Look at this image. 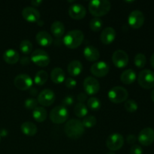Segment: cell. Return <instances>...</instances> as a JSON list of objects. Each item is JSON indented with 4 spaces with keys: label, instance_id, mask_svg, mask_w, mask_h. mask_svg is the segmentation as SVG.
<instances>
[{
    "label": "cell",
    "instance_id": "6da1fadb",
    "mask_svg": "<svg viewBox=\"0 0 154 154\" xmlns=\"http://www.w3.org/2000/svg\"><path fill=\"white\" fill-rule=\"evenodd\" d=\"M111 8V4L108 0H92L88 4L89 11L94 17L105 16L110 11Z\"/></svg>",
    "mask_w": 154,
    "mask_h": 154
},
{
    "label": "cell",
    "instance_id": "7a4b0ae2",
    "mask_svg": "<svg viewBox=\"0 0 154 154\" xmlns=\"http://www.w3.org/2000/svg\"><path fill=\"white\" fill-rule=\"evenodd\" d=\"M65 133L71 139H79L84 133L85 128L82 122L77 119H72L65 125Z\"/></svg>",
    "mask_w": 154,
    "mask_h": 154
},
{
    "label": "cell",
    "instance_id": "3957f363",
    "mask_svg": "<svg viewBox=\"0 0 154 154\" xmlns=\"http://www.w3.org/2000/svg\"><path fill=\"white\" fill-rule=\"evenodd\" d=\"M84 35L81 30L73 29L68 32L63 37V44L69 49H75L82 44Z\"/></svg>",
    "mask_w": 154,
    "mask_h": 154
},
{
    "label": "cell",
    "instance_id": "277c9868",
    "mask_svg": "<svg viewBox=\"0 0 154 154\" xmlns=\"http://www.w3.org/2000/svg\"><path fill=\"white\" fill-rule=\"evenodd\" d=\"M108 96L111 102L114 104H120L127 100L129 93L124 87L117 86L108 91Z\"/></svg>",
    "mask_w": 154,
    "mask_h": 154
},
{
    "label": "cell",
    "instance_id": "5b68a950",
    "mask_svg": "<svg viewBox=\"0 0 154 154\" xmlns=\"http://www.w3.org/2000/svg\"><path fill=\"white\" fill-rule=\"evenodd\" d=\"M69 118V111L63 105L56 106L50 112V119L55 124L64 123Z\"/></svg>",
    "mask_w": 154,
    "mask_h": 154
},
{
    "label": "cell",
    "instance_id": "8992f818",
    "mask_svg": "<svg viewBox=\"0 0 154 154\" xmlns=\"http://www.w3.org/2000/svg\"><path fill=\"white\" fill-rule=\"evenodd\" d=\"M138 84L142 88L150 90L154 87V72L150 69H144L138 76Z\"/></svg>",
    "mask_w": 154,
    "mask_h": 154
},
{
    "label": "cell",
    "instance_id": "52a82bcc",
    "mask_svg": "<svg viewBox=\"0 0 154 154\" xmlns=\"http://www.w3.org/2000/svg\"><path fill=\"white\" fill-rule=\"evenodd\" d=\"M30 60L39 67H47L51 62V58L46 51L37 49L32 53Z\"/></svg>",
    "mask_w": 154,
    "mask_h": 154
},
{
    "label": "cell",
    "instance_id": "ba28073f",
    "mask_svg": "<svg viewBox=\"0 0 154 154\" xmlns=\"http://www.w3.org/2000/svg\"><path fill=\"white\" fill-rule=\"evenodd\" d=\"M106 147L112 152L119 150L124 144L123 135L119 133H113L108 137L106 140Z\"/></svg>",
    "mask_w": 154,
    "mask_h": 154
},
{
    "label": "cell",
    "instance_id": "9c48e42d",
    "mask_svg": "<svg viewBox=\"0 0 154 154\" xmlns=\"http://www.w3.org/2000/svg\"><path fill=\"white\" fill-rule=\"evenodd\" d=\"M14 84L18 90L26 91L32 88L33 81L29 75L26 74H20L15 77L14 80Z\"/></svg>",
    "mask_w": 154,
    "mask_h": 154
},
{
    "label": "cell",
    "instance_id": "30bf717a",
    "mask_svg": "<svg viewBox=\"0 0 154 154\" xmlns=\"http://www.w3.org/2000/svg\"><path fill=\"white\" fill-rule=\"evenodd\" d=\"M84 90L85 91L86 94L90 95V96H93L99 93L100 90V84H99V81L96 78L93 77L89 76L84 79Z\"/></svg>",
    "mask_w": 154,
    "mask_h": 154
},
{
    "label": "cell",
    "instance_id": "8fae6325",
    "mask_svg": "<svg viewBox=\"0 0 154 154\" xmlns=\"http://www.w3.org/2000/svg\"><path fill=\"white\" fill-rule=\"evenodd\" d=\"M56 99L55 93L50 89H45L38 95L37 101L38 104L44 107H49L54 103Z\"/></svg>",
    "mask_w": 154,
    "mask_h": 154
},
{
    "label": "cell",
    "instance_id": "7c38bea8",
    "mask_svg": "<svg viewBox=\"0 0 154 154\" xmlns=\"http://www.w3.org/2000/svg\"><path fill=\"white\" fill-rule=\"evenodd\" d=\"M144 15L139 10H134L129 14L128 17V23L132 28L138 29L141 28L144 23Z\"/></svg>",
    "mask_w": 154,
    "mask_h": 154
},
{
    "label": "cell",
    "instance_id": "4fadbf2b",
    "mask_svg": "<svg viewBox=\"0 0 154 154\" xmlns=\"http://www.w3.org/2000/svg\"><path fill=\"white\" fill-rule=\"evenodd\" d=\"M112 62L115 67L123 69L129 63V56L126 51L123 50H117L112 55Z\"/></svg>",
    "mask_w": 154,
    "mask_h": 154
},
{
    "label": "cell",
    "instance_id": "5bb4252c",
    "mask_svg": "<svg viewBox=\"0 0 154 154\" xmlns=\"http://www.w3.org/2000/svg\"><path fill=\"white\" fill-rule=\"evenodd\" d=\"M138 140L143 146L151 145L154 141V129L150 127H146L139 132Z\"/></svg>",
    "mask_w": 154,
    "mask_h": 154
},
{
    "label": "cell",
    "instance_id": "9a60e30c",
    "mask_svg": "<svg viewBox=\"0 0 154 154\" xmlns=\"http://www.w3.org/2000/svg\"><path fill=\"white\" fill-rule=\"evenodd\" d=\"M110 70L109 66L108 63L104 61L96 62L90 67V72L92 75L97 78H102L106 76Z\"/></svg>",
    "mask_w": 154,
    "mask_h": 154
},
{
    "label": "cell",
    "instance_id": "2e32d148",
    "mask_svg": "<svg viewBox=\"0 0 154 154\" xmlns=\"http://www.w3.org/2000/svg\"><path fill=\"white\" fill-rule=\"evenodd\" d=\"M87 11H86L85 7L81 4H75L72 5L69 8V14L71 18L74 20H82L85 17Z\"/></svg>",
    "mask_w": 154,
    "mask_h": 154
},
{
    "label": "cell",
    "instance_id": "e0dca14e",
    "mask_svg": "<svg viewBox=\"0 0 154 154\" xmlns=\"http://www.w3.org/2000/svg\"><path fill=\"white\" fill-rule=\"evenodd\" d=\"M22 16L29 23H36L40 20V12L35 7H26L22 10Z\"/></svg>",
    "mask_w": 154,
    "mask_h": 154
},
{
    "label": "cell",
    "instance_id": "ac0fdd59",
    "mask_svg": "<svg viewBox=\"0 0 154 154\" xmlns=\"http://www.w3.org/2000/svg\"><path fill=\"white\" fill-rule=\"evenodd\" d=\"M116 38V31L112 27H106L101 32L100 40L104 45H110Z\"/></svg>",
    "mask_w": 154,
    "mask_h": 154
},
{
    "label": "cell",
    "instance_id": "d6986e66",
    "mask_svg": "<svg viewBox=\"0 0 154 154\" xmlns=\"http://www.w3.org/2000/svg\"><path fill=\"white\" fill-rule=\"evenodd\" d=\"M83 53L85 59L89 62H96L100 58V53L94 46L85 47Z\"/></svg>",
    "mask_w": 154,
    "mask_h": 154
},
{
    "label": "cell",
    "instance_id": "ffe728a7",
    "mask_svg": "<svg viewBox=\"0 0 154 154\" xmlns=\"http://www.w3.org/2000/svg\"><path fill=\"white\" fill-rule=\"evenodd\" d=\"M36 41L42 47H48L52 45L53 38L48 32L40 31L36 35Z\"/></svg>",
    "mask_w": 154,
    "mask_h": 154
},
{
    "label": "cell",
    "instance_id": "44dd1931",
    "mask_svg": "<svg viewBox=\"0 0 154 154\" xmlns=\"http://www.w3.org/2000/svg\"><path fill=\"white\" fill-rule=\"evenodd\" d=\"M3 60L8 64H16L20 60V54L14 49H8L3 54Z\"/></svg>",
    "mask_w": 154,
    "mask_h": 154
},
{
    "label": "cell",
    "instance_id": "7402d4cb",
    "mask_svg": "<svg viewBox=\"0 0 154 154\" xmlns=\"http://www.w3.org/2000/svg\"><path fill=\"white\" fill-rule=\"evenodd\" d=\"M68 72L72 77H76L81 75L83 71V65L78 60H72L68 66Z\"/></svg>",
    "mask_w": 154,
    "mask_h": 154
},
{
    "label": "cell",
    "instance_id": "603a6c76",
    "mask_svg": "<svg viewBox=\"0 0 154 154\" xmlns=\"http://www.w3.org/2000/svg\"><path fill=\"white\" fill-rule=\"evenodd\" d=\"M51 79L54 84H62L66 80V74L60 68H54L51 72Z\"/></svg>",
    "mask_w": 154,
    "mask_h": 154
},
{
    "label": "cell",
    "instance_id": "cb8c5ba5",
    "mask_svg": "<svg viewBox=\"0 0 154 154\" xmlns=\"http://www.w3.org/2000/svg\"><path fill=\"white\" fill-rule=\"evenodd\" d=\"M136 73L132 69H126L124 72H122L120 75V81L122 83L126 85H129L134 83L136 80Z\"/></svg>",
    "mask_w": 154,
    "mask_h": 154
},
{
    "label": "cell",
    "instance_id": "d4e9b609",
    "mask_svg": "<svg viewBox=\"0 0 154 154\" xmlns=\"http://www.w3.org/2000/svg\"><path fill=\"white\" fill-rule=\"evenodd\" d=\"M21 132L27 136H34L38 132L37 126L31 122H24L20 126Z\"/></svg>",
    "mask_w": 154,
    "mask_h": 154
},
{
    "label": "cell",
    "instance_id": "484cf974",
    "mask_svg": "<svg viewBox=\"0 0 154 154\" xmlns=\"http://www.w3.org/2000/svg\"><path fill=\"white\" fill-rule=\"evenodd\" d=\"M65 28L64 24L60 21H54L51 26V31L52 32L53 35L56 38H60L64 35Z\"/></svg>",
    "mask_w": 154,
    "mask_h": 154
},
{
    "label": "cell",
    "instance_id": "4316f807",
    "mask_svg": "<svg viewBox=\"0 0 154 154\" xmlns=\"http://www.w3.org/2000/svg\"><path fill=\"white\" fill-rule=\"evenodd\" d=\"M32 117L38 123H42L45 121L48 117L47 110L43 107H37L32 111Z\"/></svg>",
    "mask_w": 154,
    "mask_h": 154
},
{
    "label": "cell",
    "instance_id": "83f0119b",
    "mask_svg": "<svg viewBox=\"0 0 154 154\" xmlns=\"http://www.w3.org/2000/svg\"><path fill=\"white\" fill-rule=\"evenodd\" d=\"M48 72L45 70H40L35 74L34 78V82L36 85L42 86L48 81Z\"/></svg>",
    "mask_w": 154,
    "mask_h": 154
},
{
    "label": "cell",
    "instance_id": "f1b7e54d",
    "mask_svg": "<svg viewBox=\"0 0 154 154\" xmlns=\"http://www.w3.org/2000/svg\"><path fill=\"white\" fill-rule=\"evenodd\" d=\"M74 112L75 114L79 118H82V117H85L87 116L88 114V108H87V105H84V103H77L75 105V108H74Z\"/></svg>",
    "mask_w": 154,
    "mask_h": 154
},
{
    "label": "cell",
    "instance_id": "f546056e",
    "mask_svg": "<svg viewBox=\"0 0 154 154\" xmlns=\"http://www.w3.org/2000/svg\"><path fill=\"white\" fill-rule=\"evenodd\" d=\"M87 108H90L92 111H98L100 109L102 104H101L100 100L98 98L92 96L87 99Z\"/></svg>",
    "mask_w": 154,
    "mask_h": 154
},
{
    "label": "cell",
    "instance_id": "4dcf8cb0",
    "mask_svg": "<svg viewBox=\"0 0 154 154\" xmlns=\"http://www.w3.org/2000/svg\"><path fill=\"white\" fill-rule=\"evenodd\" d=\"M33 45L32 42L29 40H23L20 42V50L21 52L25 55L30 54L32 51Z\"/></svg>",
    "mask_w": 154,
    "mask_h": 154
},
{
    "label": "cell",
    "instance_id": "1f68e13d",
    "mask_svg": "<svg viewBox=\"0 0 154 154\" xmlns=\"http://www.w3.org/2000/svg\"><path fill=\"white\" fill-rule=\"evenodd\" d=\"M146 63H147V58L144 54L139 53V54H137L135 55V58H134V63L137 68L142 69L144 67Z\"/></svg>",
    "mask_w": 154,
    "mask_h": 154
},
{
    "label": "cell",
    "instance_id": "d6a6232c",
    "mask_svg": "<svg viewBox=\"0 0 154 154\" xmlns=\"http://www.w3.org/2000/svg\"><path fill=\"white\" fill-rule=\"evenodd\" d=\"M102 25H103V22L102 19L99 17L93 18L90 22V28L93 32L100 31L101 29L102 28Z\"/></svg>",
    "mask_w": 154,
    "mask_h": 154
},
{
    "label": "cell",
    "instance_id": "836d02e7",
    "mask_svg": "<svg viewBox=\"0 0 154 154\" xmlns=\"http://www.w3.org/2000/svg\"><path fill=\"white\" fill-rule=\"evenodd\" d=\"M96 122H97V120H96V117L93 115H89L84 117L82 121V124L84 128L90 129V128H93L96 126Z\"/></svg>",
    "mask_w": 154,
    "mask_h": 154
},
{
    "label": "cell",
    "instance_id": "e575fe53",
    "mask_svg": "<svg viewBox=\"0 0 154 154\" xmlns=\"http://www.w3.org/2000/svg\"><path fill=\"white\" fill-rule=\"evenodd\" d=\"M124 108L126 111L129 113H133L138 110V105L137 102L133 99H128L125 102Z\"/></svg>",
    "mask_w": 154,
    "mask_h": 154
},
{
    "label": "cell",
    "instance_id": "d590c367",
    "mask_svg": "<svg viewBox=\"0 0 154 154\" xmlns=\"http://www.w3.org/2000/svg\"><path fill=\"white\" fill-rule=\"evenodd\" d=\"M38 105V102L37 99H34V98L27 99L24 102V105H25L26 108L28 110H32V111L35 108H37Z\"/></svg>",
    "mask_w": 154,
    "mask_h": 154
},
{
    "label": "cell",
    "instance_id": "8d00e7d4",
    "mask_svg": "<svg viewBox=\"0 0 154 154\" xmlns=\"http://www.w3.org/2000/svg\"><path fill=\"white\" fill-rule=\"evenodd\" d=\"M65 85L67 88L69 89H73L76 87L77 81L76 80L74 79L73 78H68L65 80Z\"/></svg>",
    "mask_w": 154,
    "mask_h": 154
},
{
    "label": "cell",
    "instance_id": "74e56055",
    "mask_svg": "<svg viewBox=\"0 0 154 154\" xmlns=\"http://www.w3.org/2000/svg\"><path fill=\"white\" fill-rule=\"evenodd\" d=\"M130 154H143V149L138 144H133L130 148Z\"/></svg>",
    "mask_w": 154,
    "mask_h": 154
},
{
    "label": "cell",
    "instance_id": "f35d334b",
    "mask_svg": "<svg viewBox=\"0 0 154 154\" xmlns=\"http://www.w3.org/2000/svg\"><path fill=\"white\" fill-rule=\"evenodd\" d=\"M74 103V97L72 96H67L65 97L62 101V104L63 106H70V105H73Z\"/></svg>",
    "mask_w": 154,
    "mask_h": 154
},
{
    "label": "cell",
    "instance_id": "ab89813d",
    "mask_svg": "<svg viewBox=\"0 0 154 154\" xmlns=\"http://www.w3.org/2000/svg\"><path fill=\"white\" fill-rule=\"evenodd\" d=\"M137 137L134 135H129L127 137H126V141L129 144H135V143L137 141Z\"/></svg>",
    "mask_w": 154,
    "mask_h": 154
},
{
    "label": "cell",
    "instance_id": "60d3db41",
    "mask_svg": "<svg viewBox=\"0 0 154 154\" xmlns=\"http://www.w3.org/2000/svg\"><path fill=\"white\" fill-rule=\"evenodd\" d=\"M77 99H78V102H79L80 103H84V102H85L86 101H87V95L84 93H81L78 95Z\"/></svg>",
    "mask_w": 154,
    "mask_h": 154
},
{
    "label": "cell",
    "instance_id": "b9f144b4",
    "mask_svg": "<svg viewBox=\"0 0 154 154\" xmlns=\"http://www.w3.org/2000/svg\"><path fill=\"white\" fill-rule=\"evenodd\" d=\"M20 63L22 65H23V66H26V65L29 64V63L31 60H30V59L28 58V57H23L20 59Z\"/></svg>",
    "mask_w": 154,
    "mask_h": 154
},
{
    "label": "cell",
    "instance_id": "7bdbcfd3",
    "mask_svg": "<svg viewBox=\"0 0 154 154\" xmlns=\"http://www.w3.org/2000/svg\"><path fill=\"white\" fill-rule=\"evenodd\" d=\"M42 2H43L42 0H32L31 2V5L32 6H35V7H38V6H40L42 4Z\"/></svg>",
    "mask_w": 154,
    "mask_h": 154
},
{
    "label": "cell",
    "instance_id": "ee69618b",
    "mask_svg": "<svg viewBox=\"0 0 154 154\" xmlns=\"http://www.w3.org/2000/svg\"><path fill=\"white\" fill-rule=\"evenodd\" d=\"M29 93L32 96H35L38 94V90L35 88H30L29 90Z\"/></svg>",
    "mask_w": 154,
    "mask_h": 154
},
{
    "label": "cell",
    "instance_id": "f6af8a7d",
    "mask_svg": "<svg viewBox=\"0 0 154 154\" xmlns=\"http://www.w3.org/2000/svg\"><path fill=\"white\" fill-rule=\"evenodd\" d=\"M150 65H151L152 67L154 69V53L152 54L151 57H150Z\"/></svg>",
    "mask_w": 154,
    "mask_h": 154
},
{
    "label": "cell",
    "instance_id": "bcb514c9",
    "mask_svg": "<svg viewBox=\"0 0 154 154\" xmlns=\"http://www.w3.org/2000/svg\"><path fill=\"white\" fill-rule=\"evenodd\" d=\"M150 96H151V99L153 100V102H154V89L153 90H152L151 95H150Z\"/></svg>",
    "mask_w": 154,
    "mask_h": 154
},
{
    "label": "cell",
    "instance_id": "7dc6e473",
    "mask_svg": "<svg viewBox=\"0 0 154 154\" xmlns=\"http://www.w3.org/2000/svg\"><path fill=\"white\" fill-rule=\"evenodd\" d=\"M37 23H38V26H43V23H44L43 21H41V22H40V20H39L38 21Z\"/></svg>",
    "mask_w": 154,
    "mask_h": 154
},
{
    "label": "cell",
    "instance_id": "c3c4849f",
    "mask_svg": "<svg viewBox=\"0 0 154 154\" xmlns=\"http://www.w3.org/2000/svg\"><path fill=\"white\" fill-rule=\"evenodd\" d=\"M106 154H116V153H114V152L111 151V152H108V153H106Z\"/></svg>",
    "mask_w": 154,
    "mask_h": 154
},
{
    "label": "cell",
    "instance_id": "681fc988",
    "mask_svg": "<svg viewBox=\"0 0 154 154\" xmlns=\"http://www.w3.org/2000/svg\"><path fill=\"white\" fill-rule=\"evenodd\" d=\"M0 141H1V136H0Z\"/></svg>",
    "mask_w": 154,
    "mask_h": 154
}]
</instances>
